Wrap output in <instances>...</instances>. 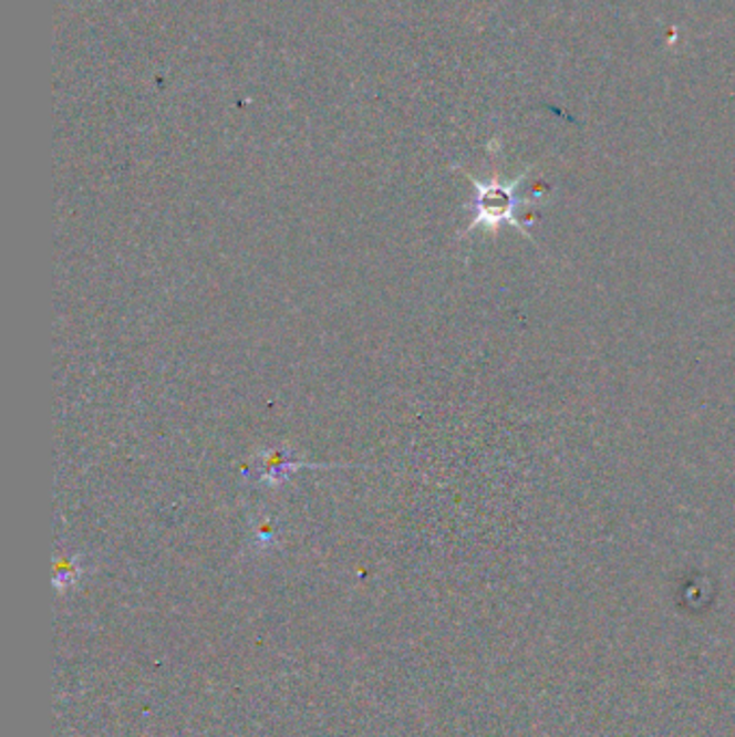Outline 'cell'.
<instances>
[{
	"instance_id": "cell-1",
	"label": "cell",
	"mask_w": 735,
	"mask_h": 737,
	"mask_svg": "<svg viewBox=\"0 0 735 737\" xmlns=\"http://www.w3.org/2000/svg\"><path fill=\"white\" fill-rule=\"evenodd\" d=\"M520 179L514 184H482L475 181L477 188V197L473 201V222L468 225V229L464 231V236L473 233L475 229H486L490 233H496L503 225H514L522 236L531 238L525 222L518 220V211L522 205H529V201L520 199L516 195Z\"/></svg>"
},
{
	"instance_id": "cell-2",
	"label": "cell",
	"mask_w": 735,
	"mask_h": 737,
	"mask_svg": "<svg viewBox=\"0 0 735 737\" xmlns=\"http://www.w3.org/2000/svg\"><path fill=\"white\" fill-rule=\"evenodd\" d=\"M343 466L345 464H313L298 457L287 447H272V449H261L255 455L252 468L246 473V477L252 479L255 484L279 490L302 468H343Z\"/></svg>"
},
{
	"instance_id": "cell-3",
	"label": "cell",
	"mask_w": 735,
	"mask_h": 737,
	"mask_svg": "<svg viewBox=\"0 0 735 737\" xmlns=\"http://www.w3.org/2000/svg\"><path fill=\"white\" fill-rule=\"evenodd\" d=\"M255 529H257V543H259V548H263L266 543H275L277 531L272 529L270 520H261L259 525H255Z\"/></svg>"
}]
</instances>
